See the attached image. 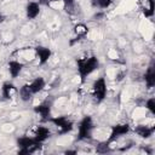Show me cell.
<instances>
[{
  "label": "cell",
  "instance_id": "obj_1",
  "mask_svg": "<svg viewBox=\"0 0 155 155\" xmlns=\"http://www.w3.org/2000/svg\"><path fill=\"white\" fill-rule=\"evenodd\" d=\"M98 67H99V61L93 54L78 58L76 59V69H78V74H79L81 84H84L86 81V78L90 76Z\"/></svg>",
  "mask_w": 155,
  "mask_h": 155
},
{
  "label": "cell",
  "instance_id": "obj_2",
  "mask_svg": "<svg viewBox=\"0 0 155 155\" xmlns=\"http://www.w3.org/2000/svg\"><path fill=\"white\" fill-rule=\"evenodd\" d=\"M17 145L19 147L18 154H33L42 147V143L38 142L33 136H22L17 139Z\"/></svg>",
  "mask_w": 155,
  "mask_h": 155
},
{
  "label": "cell",
  "instance_id": "obj_3",
  "mask_svg": "<svg viewBox=\"0 0 155 155\" xmlns=\"http://www.w3.org/2000/svg\"><path fill=\"white\" fill-rule=\"evenodd\" d=\"M94 124L93 119L87 115L81 119L78 126V139L79 140H88L92 138V131H93Z\"/></svg>",
  "mask_w": 155,
  "mask_h": 155
},
{
  "label": "cell",
  "instance_id": "obj_4",
  "mask_svg": "<svg viewBox=\"0 0 155 155\" xmlns=\"http://www.w3.org/2000/svg\"><path fill=\"white\" fill-rule=\"evenodd\" d=\"M108 93V86H107V81L104 78H98L97 80H94L93 85H92V97L97 103H101L105 99Z\"/></svg>",
  "mask_w": 155,
  "mask_h": 155
},
{
  "label": "cell",
  "instance_id": "obj_5",
  "mask_svg": "<svg viewBox=\"0 0 155 155\" xmlns=\"http://www.w3.org/2000/svg\"><path fill=\"white\" fill-rule=\"evenodd\" d=\"M50 122H52L57 130H58V133L59 134H65L68 132H70L74 127V122L68 119L67 116H56V117H50L48 120Z\"/></svg>",
  "mask_w": 155,
  "mask_h": 155
},
{
  "label": "cell",
  "instance_id": "obj_6",
  "mask_svg": "<svg viewBox=\"0 0 155 155\" xmlns=\"http://www.w3.org/2000/svg\"><path fill=\"white\" fill-rule=\"evenodd\" d=\"M130 131H131V126H130V124H127V122H122V124H116V125H114V126L111 127L110 136H109L107 143L110 144V143L114 142L115 139H117V138H120V137L127 134Z\"/></svg>",
  "mask_w": 155,
  "mask_h": 155
},
{
  "label": "cell",
  "instance_id": "obj_7",
  "mask_svg": "<svg viewBox=\"0 0 155 155\" xmlns=\"http://www.w3.org/2000/svg\"><path fill=\"white\" fill-rule=\"evenodd\" d=\"M35 51V54L38 57V61H39V65H45L50 58L52 57V51L51 48L48 47H45V46H36L34 48Z\"/></svg>",
  "mask_w": 155,
  "mask_h": 155
},
{
  "label": "cell",
  "instance_id": "obj_8",
  "mask_svg": "<svg viewBox=\"0 0 155 155\" xmlns=\"http://www.w3.org/2000/svg\"><path fill=\"white\" fill-rule=\"evenodd\" d=\"M34 111H35V114H38L40 116V119L42 121H48L51 117V103L45 102V103H41L39 105H35Z\"/></svg>",
  "mask_w": 155,
  "mask_h": 155
},
{
  "label": "cell",
  "instance_id": "obj_9",
  "mask_svg": "<svg viewBox=\"0 0 155 155\" xmlns=\"http://www.w3.org/2000/svg\"><path fill=\"white\" fill-rule=\"evenodd\" d=\"M33 137L40 142V143H44L45 140H47L50 137H51V130L46 126H42V125H39L35 127L34 130V133H33Z\"/></svg>",
  "mask_w": 155,
  "mask_h": 155
},
{
  "label": "cell",
  "instance_id": "obj_10",
  "mask_svg": "<svg viewBox=\"0 0 155 155\" xmlns=\"http://www.w3.org/2000/svg\"><path fill=\"white\" fill-rule=\"evenodd\" d=\"M40 4L39 1H29L25 6V16L28 19H35L40 15Z\"/></svg>",
  "mask_w": 155,
  "mask_h": 155
},
{
  "label": "cell",
  "instance_id": "obj_11",
  "mask_svg": "<svg viewBox=\"0 0 155 155\" xmlns=\"http://www.w3.org/2000/svg\"><path fill=\"white\" fill-rule=\"evenodd\" d=\"M23 67H24V64H23L22 62L17 61V59H11V61H8V63H7V69H8V73H10V75H11V78H12V79H16V78L21 74Z\"/></svg>",
  "mask_w": 155,
  "mask_h": 155
},
{
  "label": "cell",
  "instance_id": "obj_12",
  "mask_svg": "<svg viewBox=\"0 0 155 155\" xmlns=\"http://www.w3.org/2000/svg\"><path fill=\"white\" fill-rule=\"evenodd\" d=\"M28 85H29V87H30L33 94H36V93H40V92L45 88V86H46V81H45L44 78L38 76V78L33 79Z\"/></svg>",
  "mask_w": 155,
  "mask_h": 155
},
{
  "label": "cell",
  "instance_id": "obj_13",
  "mask_svg": "<svg viewBox=\"0 0 155 155\" xmlns=\"http://www.w3.org/2000/svg\"><path fill=\"white\" fill-rule=\"evenodd\" d=\"M17 92V87L10 82V81H6L2 84L1 86V96L5 98V99H11Z\"/></svg>",
  "mask_w": 155,
  "mask_h": 155
},
{
  "label": "cell",
  "instance_id": "obj_14",
  "mask_svg": "<svg viewBox=\"0 0 155 155\" xmlns=\"http://www.w3.org/2000/svg\"><path fill=\"white\" fill-rule=\"evenodd\" d=\"M142 12L147 18H151L154 16L155 10V1L154 0H140Z\"/></svg>",
  "mask_w": 155,
  "mask_h": 155
},
{
  "label": "cell",
  "instance_id": "obj_15",
  "mask_svg": "<svg viewBox=\"0 0 155 155\" xmlns=\"http://www.w3.org/2000/svg\"><path fill=\"white\" fill-rule=\"evenodd\" d=\"M134 132L142 138H149L154 134L155 127L154 126H147V125H138L134 128Z\"/></svg>",
  "mask_w": 155,
  "mask_h": 155
},
{
  "label": "cell",
  "instance_id": "obj_16",
  "mask_svg": "<svg viewBox=\"0 0 155 155\" xmlns=\"http://www.w3.org/2000/svg\"><path fill=\"white\" fill-rule=\"evenodd\" d=\"M144 81H145L147 87H149V88L154 87V85H155V68L153 64L149 65V68L147 69V71L144 74Z\"/></svg>",
  "mask_w": 155,
  "mask_h": 155
},
{
  "label": "cell",
  "instance_id": "obj_17",
  "mask_svg": "<svg viewBox=\"0 0 155 155\" xmlns=\"http://www.w3.org/2000/svg\"><path fill=\"white\" fill-rule=\"evenodd\" d=\"M74 34H75V40H81L88 34V27L84 23H78L74 27Z\"/></svg>",
  "mask_w": 155,
  "mask_h": 155
},
{
  "label": "cell",
  "instance_id": "obj_18",
  "mask_svg": "<svg viewBox=\"0 0 155 155\" xmlns=\"http://www.w3.org/2000/svg\"><path fill=\"white\" fill-rule=\"evenodd\" d=\"M18 93H19V98H21L23 102H29V101L31 99V97L34 96L28 84L22 85V86L19 87V90H18Z\"/></svg>",
  "mask_w": 155,
  "mask_h": 155
},
{
  "label": "cell",
  "instance_id": "obj_19",
  "mask_svg": "<svg viewBox=\"0 0 155 155\" xmlns=\"http://www.w3.org/2000/svg\"><path fill=\"white\" fill-rule=\"evenodd\" d=\"M114 0H91V6L94 8H99V10H105L109 8L113 5Z\"/></svg>",
  "mask_w": 155,
  "mask_h": 155
},
{
  "label": "cell",
  "instance_id": "obj_20",
  "mask_svg": "<svg viewBox=\"0 0 155 155\" xmlns=\"http://www.w3.org/2000/svg\"><path fill=\"white\" fill-rule=\"evenodd\" d=\"M145 108L151 113V114H155V99L151 97L149 98L147 102H145Z\"/></svg>",
  "mask_w": 155,
  "mask_h": 155
},
{
  "label": "cell",
  "instance_id": "obj_21",
  "mask_svg": "<svg viewBox=\"0 0 155 155\" xmlns=\"http://www.w3.org/2000/svg\"><path fill=\"white\" fill-rule=\"evenodd\" d=\"M96 151H97V153H107V151H109V144H108L107 142L101 143L99 145H97Z\"/></svg>",
  "mask_w": 155,
  "mask_h": 155
},
{
  "label": "cell",
  "instance_id": "obj_22",
  "mask_svg": "<svg viewBox=\"0 0 155 155\" xmlns=\"http://www.w3.org/2000/svg\"><path fill=\"white\" fill-rule=\"evenodd\" d=\"M5 18H6V17H5V16H4V15H2L1 12H0V24H1V23H2L4 21H5Z\"/></svg>",
  "mask_w": 155,
  "mask_h": 155
},
{
  "label": "cell",
  "instance_id": "obj_23",
  "mask_svg": "<svg viewBox=\"0 0 155 155\" xmlns=\"http://www.w3.org/2000/svg\"><path fill=\"white\" fill-rule=\"evenodd\" d=\"M65 154H76V151L75 150H67Z\"/></svg>",
  "mask_w": 155,
  "mask_h": 155
}]
</instances>
